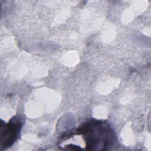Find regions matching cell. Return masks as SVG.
Instances as JSON below:
<instances>
[{
  "label": "cell",
  "instance_id": "cell-1",
  "mask_svg": "<svg viewBox=\"0 0 151 151\" xmlns=\"http://www.w3.org/2000/svg\"><path fill=\"white\" fill-rule=\"evenodd\" d=\"M20 123L19 121L17 122L14 124L11 123L8 124L7 126L5 127V133L1 136L2 142H5L4 146L8 147V146H10L11 143L15 140L21 127Z\"/></svg>",
  "mask_w": 151,
  "mask_h": 151
}]
</instances>
